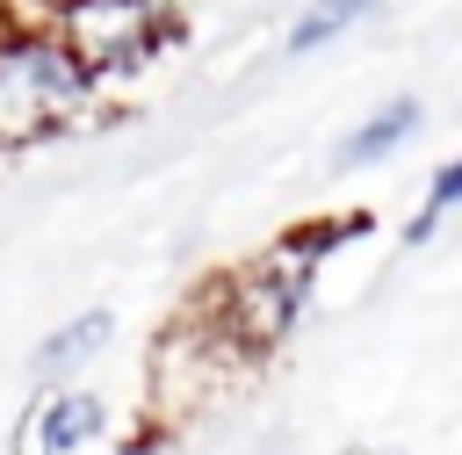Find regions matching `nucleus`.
Listing matches in <instances>:
<instances>
[{"label": "nucleus", "mask_w": 462, "mask_h": 455, "mask_svg": "<svg viewBox=\"0 0 462 455\" xmlns=\"http://www.w3.org/2000/svg\"><path fill=\"white\" fill-rule=\"evenodd\" d=\"M108 347H116V311H108V303H87L79 318H65L58 332H43V339H36V354H29V383H36V390L79 383Z\"/></svg>", "instance_id": "39448f33"}, {"label": "nucleus", "mask_w": 462, "mask_h": 455, "mask_svg": "<svg viewBox=\"0 0 462 455\" xmlns=\"http://www.w3.org/2000/svg\"><path fill=\"white\" fill-rule=\"evenodd\" d=\"M101 87L72 65V51L43 22L0 14V152H29L94 116Z\"/></svg>", "instance_id": "f03ea898"}, {"label": "nucleus", "mask_w": 462, "mask_h": 455, "mask_svg": "<svg viewBox=\"0 0 462 455\" xmlns=\"http://www.w3.org/2000/svg\"><path fill=\"white\" fill-rule=\"evenodd\" d=\"M108 433V397L79 390V383H58V390H36L22 426H14V455H79Z\"/></svg>", "instance_id": "20e7f679"}, {"label": "nucleus", "mask_w": 462, "mask_h": 455, "mask_svg": "<svg viewBox=\"0 0 462 455\" xmlns=\"http://www.w3.org/2000/svg\"><path fill=\"white\" fill-rule=\"evenodd\" d=\"M43 29L72 51V65L94 87H116L180 36V14L173 0H51Z\"/></svg>", "instance_id": "7ed1b4c3"}, {"label": "nucleus", "mask_w": 462, "mask_h": 455, "mask_svg": "<svg viewBox=\"0 0 462 455\" xmlns=\"http://www.w3.org/2000/svg\"><path fill=\"white\" fill-rule=\"evenodd\" d=\"M419 123H426V101L419 94H390V101H375L339 144H332V159L346 166V173H361V166H383V159H397L411 137H419Z\"/></svg>", "instance_id": "423d86ee"}, {"label": "nucleus", "mask_w": 462, "mask_h": 455, "mask_svg": "<svg viewBox=\"0 0 462 455\" xmlns=\"http://www.w3.org/2000/svg\"><path fill=\"white\" fill-rule=\"evenodd\" d=\"M455 209H462V152L433 166V181H426V202H419V217L404 224V246H426V238L440 231V217H455Z\"/></svg>", "instance_id": "6e6552de"}, {"label": "nucleus", "mask_w": 462, "mask_h": 455, "mask_svg": "<svg viewBox=\"0 0 462 455\" xmlns=\"http://www.w3.org/2000/svg\"><path fill=\"white\" fill-rule=\"evenodd\" d=\"M368 224H375V217L354 209V217H332V224L289 231L282 246H267V253H253L245 267H231V274L217 282V296H209V325H217V339H224L231 354H253V361L274 354V347L303 325L325 253H332L339 238H361Z\"/></svg>", "instance_id": "f257e3e1"}, {"label": "nucleus", "mask_w": 462, "mask_h": 455, "mask_svg": "<svg viewBox=\"0 0 462 455\" xmlns=\"http://www.w3.org/2000/svg\"><path fill=\"white\" fill-rule=\"evenodd\" d=\"M368 14H383V0H303L296 22L282 29V51H289V58H310V51L339 43L346 29H361Z\"/></svg>", "instance_id": "0eeeda50"}]
</instances>
